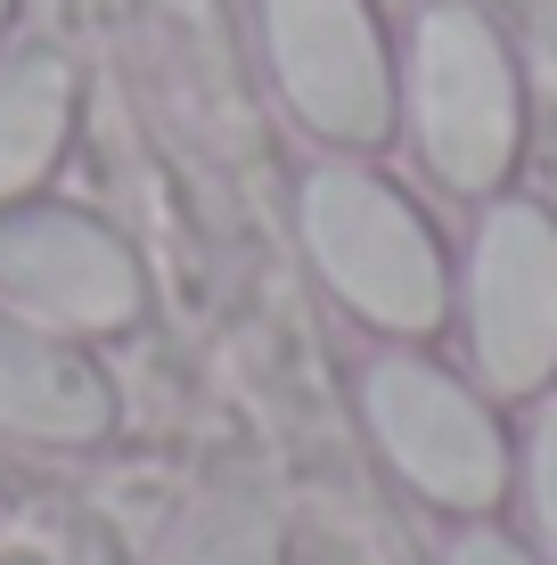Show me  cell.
Masks as SVG:
<instances>
[{
  "mask_svg": "<svg viewBox=\"0 0 557 565\" xmlns=\"http://www.w3.org/2000/svg\"><path fill=\"white\" fill-rule=\"evenodd\" d=\"M0 17H9V0H0Z\"/></svg>",
  "mask_w": 557,
  "mask_h": 565,
  "instance_id": "4fadbf2b",
  "label": "cell"
},
{
  "mask_svg": "<svg viewBox=\"0 0 557 565\" xmlns=\"http://www.w3.org/2000/svg\"><path fill=\"white\" fill-rule=\"evenodd\" d=\"M0 296L50 328H124L140 320V263L107 222L66 205L0 213Z\"/></svg>",
  "mask_w": 557,
  "mask_h": 565,
  "instance_id": "8992f818",
  "label": "cell"
},
{
  "mask_svg": "<svg viewBox=\"0 0 557 565\" xmlns=\"http://www.w3.org/2000/svg\"><path fill=\"white\" fill-rule=\"evenodd\" d=\"M443 565H542L525 550V541H508V533H492V524H475V533H459L451 541V557Z\"/></svg>",
  "mask_w": 557,
  "mask_h": 565,
  "instance_id": "8fae6325",
  "label": "cell"
},
{
  "mask_svg": "<svg viewBox=\"0 0 557 565\" xmlns=\"http://www.w3.org/2000/svg\"><path fill=\"white\" fill-rule=\"evenodd\" d=\"M369 435L386 443L401 483H418L427 500H443L459 516H484L508 492V435L451 369L435 361H377L369 369Z\"/></svg>",
  "mask_w": 557,
  "mask_h": 565,
  "instance_id": "3957f363",
  "label": "cell"
},
{
  "mask_svg": "<svg viewBox=\"0 0 557 565\" xmlns=\"http://www.w3.org/2000/svg\"><path fill=\"white\" fill-rule=\"evenodd\" d=\"M115 426L107 369L66 337L0 320V435L25 443H99Z\"/></svg>",
  "mask_w": 557,
  "mask_h": 565,
  "instance_id": "52a82bcc",
  "label": "cell"
},
{
  "mask_svg": "<svg viewBox=\"0 0 557 565\" xmlns=\"http://www.w3.org/2000/svg\"><path fill=\"white\" fill-rule=\"evenodd\" d=\"M525 500H533V524H542V550L557 565V402L533 411V435H525Z\"/></svg>",
  "mask_w": 557,
  "mask_h": 565,
  "instance_id": "30bf717a",
  "label": "cell"
},
{
  "mask_svg": "<svg viewBox=\"0 0 557 565\" xmlns=\"http://www.w3.org/2000/svg\"><path fill=\"white\" fill-rule=\"evenodd\" d=\"M74 74L57 50H9L0 57V198L33 189L66 148Z\"/></svg>",
  "mask_w": 557,
  "mask_h": 565,
  "instance_id": "ba28073f",
  "label": "cell"
},
{
  "mask_svg": "<svg viewBox=\"0 0 557 565\" xmlns=\"http://www.w3.org/2000/svg\"><path fill=\"white\" fill-rule=\"evenodd\" d=\"M148 565H279V509L255 483H205L164 524Z\"/></svg>",
  "mask_w": 557,
  "mask_h": 565,
  "instance_id": "9c48e42d",
  "label": "cell"
},
{
  "mask_svg": "<svg viewBox=\"0 0 557 565\" xmlns=\"http://www.w3.org/2000/svg\"><path fill=\"white\" fill-rule=\"evenodd\" d=\"M303 238H312V263L329 270V287L377 328L427 337L443 320V246L377 172L320 164L303 181Z\"/></svg>",
  "mask_w": 557,
  "mask_h": 565,
  "instance_id": "6da1fadb",
  "label": "cell"
},
{
  "mask_svg": "<svg viewBox=\"0 0 557 565\" xmlns=\"http://www.w3.org/2000/svg\"><path fill=\"white\" fill-rule=\"evenodd\" d=\"M475 361L501 394H542L557 377V222L542 205H501L475 238L468 279Z\"/></svg>",
  "mask_w": 557,
  "mask_h": 565,
  "instance_id": "5b68a950",
  "label": "cell"
},
{
  "mask_svg": "<svg viewBox=\"0 0 557 565\" xmlns=\"http://www.w3.org/2000/svg\"><path fill=\"white\" fill-rule=\"evenodd\" d=\"M263 33H271V66L287 99L312 131H329L344 148L386 140L394 66L369 0H263Z\"/></svg>",
  "mask_w": 557,
  "mask_h": 565,
  "instance_id": "277c9868",
  "label": "cell"
},
{
  "mask_svg": "<svg viewBox=\"0 0 557 565\" xmlns=\"http://www.w3.org/2000/svg\"><path fill=\"white\" fill-rule=\"evenodd\" d=\"M410 124L451 189H492L516 164V66L475 9H427L410 50Z\"/></svg>",
  "mask_w": 557,
  "mask_h": 565,
  "instance_id": "7a4b0ae2",
  "label": "cell"
},
{
  "mask_svg": "<svg viewBox=\"0 0 557 565\" xmlns=\"http://www.w3.org/2000/svg\"><path fill=\"white\" fill-rule=\"evenodd\" d=\"M0 565H50V557H33V550H9V557H0Z\"/></svg>",
  "mask_w": 557,
  "mask_h": 565,
  "instance_id": "7c38bea8",
  "label": "cell"
}]
</instances>
